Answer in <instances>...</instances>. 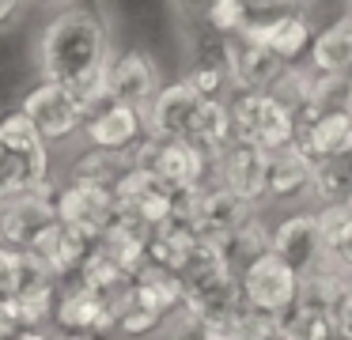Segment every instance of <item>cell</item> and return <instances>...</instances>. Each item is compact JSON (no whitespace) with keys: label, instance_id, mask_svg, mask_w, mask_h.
Segmentation results:
<instances>
[{"label":"cell","instance_id":"cell-23","mask_svg":"<svg viewBox=\"0 0 352 340\" xmlns=\"http://www.w3.org/2000/svg\"><path fill=\"white\" fill-rule=\"evenodd\" d=\"M311 185H314V159L299 144L276 151L273 166H269V196L273 201H299V196H311Z\"/></svg>","mask_w":352,"mask_h":340},{"label":"cell","instance_id":"cell-38","mask_svg":"<svg viewBox=\"0 0 352 340\" xmlns=\"http://www.w3.org/2000/svg\"><path fill=\"white\" fill-rule=\"evenodd\" d=\"M344 106L352 110V76H349V83H344Z\"/></svg>","mask_w":352,"mask_h":340},{"label":"cell","instance_id":"cell-32","mask_svg":"<svg viewBox=\"0 0 352 340\" xmlns=\"http://www.w3.org/2000/svg\"><path fill=\"white\" fill-rule=\"evenodd\" d=\"M160 340H220V337H216L190 306H182L167 317V325L160 329Z\"/></svg>","mask_w":352,"mask_h":340},{"label":"cell","instance_id":"cell-4","mask_svg":"<svg viewBox=\"0 0 352 340\" xmlns=\"http://www.w3.org/2000/svg\"><path fill=\"white\" fill-rule=\"evenodd\" d=\"M129 159L137 170L155 174V178H163L175 189H205L208 181H216V159L205 155L201 148H193L190 140H155V136H144L129 151Z\"/></svg>","mask_w":352,"mask_h":340},{"label":"cell","instance_id":"cell-18","mask_svg":"<svg viewBox=\"0 0 352 340\" xmlns=\"http://www.w3.org/2000/svg\"><path fill=\"white\" fill-rule=\"evenodd\" d=\"M269 166H273V155L258 144H243L231 140V148L220 155L216 163V178L228 181L235 193H243L246 201H265L269 196Z\"/></svg>","mask_w":352,"mask_h":340},{"label":"cell","instance_id":"cell-20","mask_svg":"<svg viewBox=\"0 0 352 340\" xmlns=\"http://www.w3.org/2000/svg\"><path fill=\"white\" fill-rule=\"evenodd\" d=\"M201 98H223L231 83V72H228V38L216 34V30L205 27V34L197 38V49L190 57V68L182 76Z\"/></svg>","mask_w":352,"mask_h":340},{"label":"cell","instance_id":"cell-2","mask_svg":"<svg viewBox=\"0 0 352 340\" xmlns=\"http://www.w3.org/2000/svg\"><path fill=\"white\" fill-rule=\"evenodd\" d=\"M50 140L23 110L0 117V204L50 185Z\"/></svg>","mask_w":352,"mask_h":340},{"label":"cell","instance_id":"cell-12","mask_svg":"<svg viewBox=\"0 0 352 340\" xmlns=\"http://www.w3.org/2000/svg\"><path fill=\"white\" fill-rule=\"evenodd\" d=\"M273 253L284 257L299 276H311L326 261V242H322L318 212H296L273 227Z\"/></svg>","mask_w":352,"mask_h":340},{"label":"cell","instance_id":"cell-3","mask_svg":"<svg viewBox=\"0 0 352 340\" xmlns=\"http://www.w3.org/2000/svg\"><path fill=\"white\" fill-rule=\"evenodd\" d=\"M231 121H235V140L258 144L269 155L299 140V117L269 91H239L231 98Z\"/></svg>","mask_w":352,"mask_h":340},{"label":"cell","instance_id":"cell-41","mask_svg":"<svg viewBox=\"0 0 352 340\" xmlns=\"http://www.w3.org/2000/svg\"><path fill=\"white\" fill-rule=\"evenodd\" d=\"M223 340H243V337H223Z\"/></svg>","mask_w":352,"mask_h":340},{"label":"cell","instance_id":"cell-14","mask_svg":"<svg viewBox=\"0 0 352 340\" xmlns=\"http://www.w3.org/2000/svg\"><path fill=\"white\" fill-rule=\"evenodd\" d=\"M205 98L186 80H175L155 95V102L144 113V128L155 140H190V128L197 121V110Z\"/></svg>","mask_w":352,"mask_h":340},{"label":"cell","instance_id":"cell-39","mask_svg":"<svg viewBox=\"0 0 352 340\" xmlns=\"http://www.w3.org/2000/svg\"><path fill=\"white\" fill-rule=\"evenodd\" d=\"M284 8H299V4H307V0H280Z\"/></svg>","mask_w":352,"mask_h":340},{"label":"cell","instance_id":"cell-36","mask_svg":"<svg viewBox=\"0 0 352 340\" xmlns=\"http://www.w3.org/2000/svg\"><path fill=\"white\" fill-rule=\"evenodd\" d=\"M61 340H102L99 332H65Z\"/></svg>","mask_w":352,"mask_h":340},{"label":"cell","instance_id":"cell-40","mask_svg":"<svg viewBox=\"0 0 352 340\" xmlns=\"http://www.w3.org/2000/svg\"><path fill=\"white\" fill-rule=\"evenodd\" d=\"M344 299H352V276H349V287H344Z\"/></svg>","mask_w":352,"mask_h":340},{"label":"cell","instance_id":"cell-27","mask_svg":"<svg viewBox=\"0 0 352 340\" xmlns=\"http://www.w3.org/2000/svg\"><path fill=\"white\" fill-rule=\"evenodd\" d=\"M318 227L326 253L333 261H341L344 269H352V201L344 204H322L318 208Z\"/></svg>","mask_w":352,"mask_h":340},{"label":"cell","instance_id":"cell-43","mask_svg":"<svg viewBox=\"0 0 352 340\" xmlns=\"http://www.w3.org/2000/svg\"><path fill=\"white\" fill-rule=\"evenodd\" d=\"M344 4H349V8H352V0H344Z\"/></svg>","mask_w":352,"mask_h":340},{"label":"cell","instance_id":"cell-31","mask_svg":"<svg viewBox=\"0 0 352 340\" xmlns=\"http://www.w3.org/2000/svg\"><path fill=\"white\" fill-rule=\"evenodd\" d=\"M201 19H205V27L216 30V34L235 38L254 23V8L246 4V0H208V4L201 8Z\"/></svg>","mask_w":352,"mask_h":340},{"label":"cell","instance_id":"cell-30","mask_svg":"<svg viewBox=\"0 0 352 340\" xmlns=\"http://www.w3.org/2000/svg\"><path fill=\"white\" fill-rule=\"evenodd\" d=\"M311 196H318L322 204L352 201V159H318Z\"/></svg>","mask_w":352,"mask_h":340},{"label":"cell","instance_id":"cell-34","mask_svg":"<svg viewBox=\"0 0 352 340\" xmlns=\"http://www.w3.org/2000/svg\"><path fill=\"white\" fill-rule=\"evenodd\" d=\"M178 8H182V12H193V15H201V8L208 4V0H175Z\"/></svg>","mask_w":352,"mask_h":340},{"label":"cell","instance_id":"cell-10","mask_svg":"<svg viewBox=\"0 0 352 340\" xmlns=\"http://www.w3.org/2000/svg\"><path fill=\"white\" fill-rule=\"evenodd\" d=\"M107 87H110V98H114V102H125V106H133V110L148 113V106H152L155 95L163 91L160 65H155L144 49H122L110 60Z\"/></svg>","mask_w":352,"mask_h":340},{"label":"cell","instance_id":"cell-7","mask_svg":"<svg viewBox=\"0 0 352 340\" xmlns=\"http://www.w3.org/2000/svg\"><path fill=\"white\" fill-rule=\"evenodd\" d=\"M57 185H42L38 193H19L0 204V242L16 249H31L46 227L57 223Z\"/></svg>","mask_w":352,"mask_h":340},{"label":"cell","instance_id":"cell-15","mask_svg":"<svg viewBox=\"0 0 352 340\" xmlns=\"http://www.w3.org/2000/svg\"><path fill=\"white\" fill-rule=\"evenodd\" d=\"M243 34L254 38V42H261L265 49H273L284 65H299L303 57H311V45H314V30H311V23H307V15L292 12V8L254 19Z\"/></svg>","mask_w":352,"mask_h":340},{"label":"cell","instance_id":"cell-25","mask_svg":"<svg viewBox=\"0 0 352 340\" xmlns=\"http://www.w3.org/2000/svg\"><path fill=\"white\" fill-rule=\"evenodd\" d=\"M231 140H235L231 102H223V98H205L201 110H197V121H193V128H190V144L220 163V155L231 148Z\"/></svg>","mask_w":352,"mask_h":340},{"label":"cell","instance_id":"cell-1","mask_svg":"<svg viewBox=\"0 0 352 340\" xmlns=\"http://www.w3.org/2000/svg\"><path fill=\"white\" fill-rule=\"evenodd\" d=\"M38 72L42 80L69 87L87 113L110 102L107 72L114 60V42H110V23L91 8H61L38 34Z\"/></svg>","mask_w":352,"mask_h":340},{"label":"cell","instance_id":"cell-24","mask_svg":"<svg viewBox=\"0 0 352 340\" xmlns=\"http://www.w3.org/2000/svg\"><path fill=\"white\" fill-rule=\"evenodd\" d=\"M220 253H223V261L243 276L254 261H261L265 253H273V231H269V223L254 212L246 223H239L231 234L220 238Z\"/></svg>","mask_w":352,"mask_h":340},{"label":"cell","instance_id":"cell-22","mask_svg":"<svg viewBox=\"0 0 352 340\" xmlns=\"http://www.w3.org/2000/svg\"><path fill=\"white\" fill-rule=\"evenodd\" d=\"M311 68L318 76H352V8H344L341 19L314 34Z\"/></svg>","mask_w":352,"mask_h":340},{"label":"cell","instance_id":"cell-35","mask_svg":"<svg viewBox=\"0 0 352 340\" xmlns=\"http://www.w3.org/2000/svg\"><path fill=\"white\" fill-rule=\"evenodd\" d=\"M16 340H50V337H46V332H42V329H23V332H19Z\"/></svg>","mask_w":352,"mask_h":340},{"label":"cell","instance_id":"cell-8","mask_svg":"<svg viewBox=\"0 0 352 340\" xmlns=\"http://www.w3.org/2000/svg\"><path fill=\"white\" fill-rule=\"evenodd\" d=\"M299 287H303V276L276 253H265L243 272V295L261 314L280 317L284 310H292V302L299 299Z\"/></svg>","mask_w":352,"mask_h":340},{"label":"cell","instance_id":"cell-26","mask_svg":"<svg viewBox=\"0 0 352 340\" xmlns=\"http://www.w3.org/2000/svg\"><path fill=\"white\" fill-rule=\"evenodd\" d=\"M42 276H50V272L42 269V261L31 249H16L0 242V299H16L23 287H31Z\"/></svg>","mask_w":352,"mask_h":340},{"label":"cell","instance_id":"cell-17","mask_svg":"<svg viewBox=\"0 0 352 340\" xmlns=\"http://www.w3.org/2000/svg\"><path fill=\"white\" fill-rule=\"evenodd\" d=\"M54 317L65 332H99V337H107V332L118 329V317L110 310L107 295L80 284V280H72V287H65L57 295Z\"/></svg>","mask_w":352,"mask_h":340},{"label":"cell","instance_id":"cell-21","mask_svg":"<svg viewBox=\"0 0 352 340\" xmlns=\"http://www.w3.org/2000/svg\"><path fill=\"white\" fill-rule=\"evenodd\" d=\"M299 148L318 163V159H352V110L337 106L299 128Z\"/></svg>","mask_w":352,"mask_h":340},{"label":"cell","instance_id":"cell-37","mask_svg":"<svg viewBox=\"0 0 352 340\" xmlns=\"http://www.w3.org/2000/svg\"><path fill=\"white\" fill-rule=\"evenodd\" d=\"M322 340H352V337H349V332L341 329V325H333V329H329V332H326V337H322Z\"/></svg>","mask_w":352,"mask_h":340},{"label":"cell","instance_id":"cell-6","mask_svg":"<svg viewBox=\"0 0 352 340\" xmlns=\"http://www.w3.org/2000/svg\"><path fill=\"white\" fill-rule=\"evenodd\" d=\"M19 110L34 121V128H38L50 144L69 140L72 133H80V128L87 125V106L80 102L69 87L50 83V80H42L38 87L27 91V98H23Z\"/></svg>","mask_w":352,"mask_h":340},{"label":"cell","instance_id":"cell-13","mask_svg":"<svg viewBox=\"0 0 352 340\" xmlns=\"http://www.w3.org/2000/svg\"><path fill=\"white\" fill-rule=\"evenodd\" d=\"M254 216V201H246L243 193L228 185V181H208L205 189H197V208H193V223L197 234L208 242H220L223 234H231L239 223Z\"/></svg>","mask_w":352,"mask_h":340},{"label":"cell","instance_id":"cell-33","mask_svg":"<svg viewBox=\"0 0 352 340\" xmlns=\"http://www.w3.org/2000/svg\"><path fill=\"white\" fill-rule=\"evenodd\" d=\"M23 4L27 0H0V27H8V23L23 12Z\"/></svg>","mask_w":352,"mask_h":340},{"label":"cell","instance_id":"cell-9","mask_svg":"<svg viewBox=\"0 0 352 340\" xmlns=\"http://www.w3.org/2000/svg\"><path fill=\"white\" fill-rule=\"evenodd\" d=\"M57 219L76 231L102 238L110 227L118 223V196L114 189H99V185H84V181H72L69 185H57Z\"/></svg>","mask_w":352,"mask_h":340},{"label":"cell","instance_id":"cell-5","mask_svg":"<svg viewBox=\"0 0 352 340\" xmlns=\"http://www.w3.org/2000/svg\"><path fill=\"white\" fill-rule=\"evenodd\" d=\"M178 193H182V189L167 185L163 178H155V174H148V170H137V166H129L125 178L118 181V189H114L122 216L133 219L137 227H144V231H155V227H163L175 216Z\"/></svg>","mask_w":352,"mask_h":340},{"label":"cell","instance_id":"cell-28","mask_svg":"<svg viewBox=\"0 0 352 340\" xmlns=\"http://www.w3.org/2000/svg\"><path fill=\"white\" fill-rule=\"evenodd\" d=\"M133 166L129 155H114V151H99L91 148L87 155H80L72 163V181L84 185H99V189H118V181L125 178V170Z\"/></svg>","mask_w":352,"mask_h":340},{"label":"cell","instance_id":"cell-16","mask_svg":"<svg viewBox=\"0 0 352 340\" xmlns=\"http://www.w3.org/2000/svg\"><path fill=\"white\" fill-rule=\"evenodd\" d=\"M84 133H87V140H91V148L114 151V155H129V151L148 136V128H144V113L140 110L110 98V102H102L99 110L87 113Z\"/></svg>","mask_w":352,"mask_h":340},{"label":"cell","instance_id":"cell-11","mask_svg":"<svg viewBox=\"0 0 352 340\" xmlns=\"http://www.w3.org/2000/svg\"><path fill=\"white\" fill-rule=\"evenodd\" d=\"M95 246H99V238H91V234H84V231H76V227L57 219L54 227H46V231L38 234L31 253L38 257L42 269L54 280H80L84 264L91 261V253H95Z\"/></svg>","mask_w":352,"mask_h":340},{"label":"cell","instance_id":"cell-29","mask_svg":"<svg viewBox=\"0 0 352 340\" xmlns=\"http://www.w3.org/2000/svg\"><path fill=\"white\" fill-rule=\"evenodd\" d=\"M318 83H322V76L314 72V68H303V65H288L280 76H276V83L269 87V95L273 98H280L284 106H288L292 113H303L307 106L318 98Z\"/></svg>","mask_w":352,"mask_h":340},{"label":"cell","instance_id":"cell-42","mask_svg":"<svg viewBox=\"0 0 352 340\" xmlns=\"http://www.w3.org/2000/svg\"><path fill=\"white\" fill-rule=\"evenodd\" d=\"M273 340H288V337H284V332H280V337H273Z\"/></svg>","mask_w":352,"mask_h":340},{"label":"cell","instance_id":"cell-19","mask_svg":"<svg viewBox=\"0 0 352 340\" xmlns=\"http://www.w3.org/2000/svg\"><path fill=\"white\" fill-rule=\"evenodd\" d=\"M284 68L288 65H284L273 49H265L261 42H254V38H246V34L228 38L231 87H239V91H269Z\"/></svg>","mask_w":352,"mask_h":340}]
</instances>
